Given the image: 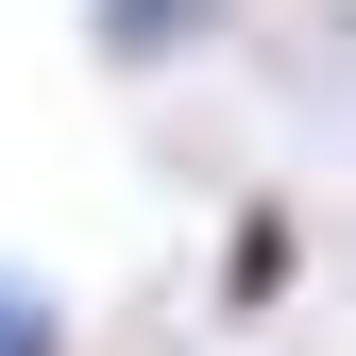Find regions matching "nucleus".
I'll return each instance as SVG.
<instances>
[{
    "label": "nucleus",
    "instance_id": "nucleus-1",
    "mask_svg": "<svg viewBox=\"0 0 356 356\" xmlns=\"http://www.w3.org/2000/svg\"><path fill=\"white\" fill-rule=\"evenodd\" d=\"M289 289H305V220L289 204H238L220 220V323H272Z\"/></svg>",
    "mask_w": 356,
    "mask_h": 356
},
{
    "label": "nucleus",
    "instance_id": "nucleus-2",
    "mask_svg": "<svg viewBox=\"0 0 356 356\" xmlns=\"http://www.w3.org/2000/svg\"><path fill=\"white\" fill-rule=\"evenodd\" d=\"M220 34V0H85V51L102 68H170V51H204Z\"/></svg>",
    "mask_w": 356,
    "mask_h": 356
},
{
    "label": "nucleus",
    "instance_id": "nucleus-3",
    "mask_svg": "<svg viewBox=\"0 0 356 356\" xmlns=\"http://www.w3.org/2000/svg\"><path fill=\"white\" fill-rule=\"evenodd\" d=\"M0 356H68V305L34 289V272H0Z\"/></svg>",
    "mask_w": 356,
    "mask_h": 356
}]
</instances>
